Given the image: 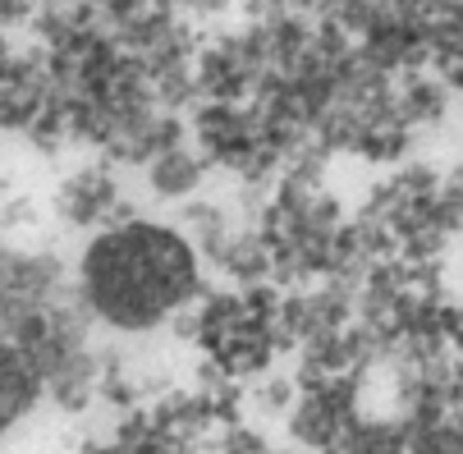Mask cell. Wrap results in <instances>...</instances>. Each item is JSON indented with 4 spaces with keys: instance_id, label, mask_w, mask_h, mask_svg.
<instances>
[{
    "instance_id": "6da1fadb",
    "label": "cell",
    "mask_w": 463,
    "mask_h": 454,
    "mask_svg": "<svg viewBox=\"0 0 463 454\" xmlns=\"http://www.w3.org/2000/svg\"><path fill=\"white\" fill-rule=\"evenodd\" d=\"M88 298L115 326H152L184 303L193 289L188 248L156 225H124L88 252Z\"/></svg>"
}]
</instances>
